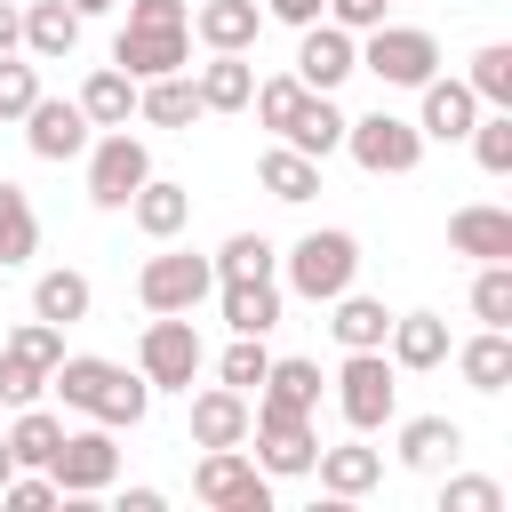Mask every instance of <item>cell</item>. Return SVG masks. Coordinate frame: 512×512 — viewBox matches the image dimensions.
Masks as SVG:
<instances>
[{
	"label": "cell",
	"instance_id": "6da1fadb",
	"mask_svg": "<svg viewBox=\"0 0 512 512\" xmlns=\"http://www.w3.org/2000/svg\"><path fill=\"white\" fill-rule=\"evenodd\" d=\"M48 384L64 392V408H80L88 424H112V432L144 424V408H152V384L128 376L120 360H96V352H64V360L48 368Z\"/></svg>",
	"mask_w": 512,
	"mask_h": 512
},
{
	"label": "cell",
	"instance_id": "7a4b0ae2",
	"mask_svg": "<svg viewBox=\"0 0 512 512\" xmlns=\"http://www.w3.org/2000/svg\"><path fill=\"white\" fill-rule=\"evenodd\" d=\"M200 368H208V352H200L192 312H152V328L136 336V376H144L152 392H192Z\"/></svg>",
	"mask_w": 512,
	"mask_h": 512
},
{
	"label": "cell",
	"instance_id": "3957f363",
	"mask_svg": "<svg viewBox=\"0 0 512 512\" xmlns=\"http://www.w3.org/2000/svg\"><path fill=\"white\" fill-rule=\"evenodd\" d=\"M192 496L216 504V512H272V472L248 448H208L192 464Z\"/></svg>",
	"mask_w": 512,
	"mask_h": 512
},
{
	"label": "cell",
	"instance_id": "277c9868",
	"mask_svg": "<svg viewBox=\"0 0 512 512\" xmlns=\"http://www.w3.org/2000/svg\"><path fill=\"white\" fill-rule=\"evenodd\" d=\"M352 272H360V240L352 232H304L296 248H288V288L296 296H312V304H328V296H344L352 288Z\"/></svg>",
	"mask_w": 512,
	"mask_h": 512
},
{
	"label": "cell",
	"instance_id": "5b68a950",
	"mask_svg": "<svg viewBox=\"0 0 512 512\" xmlns=\"http://www.w3.org/2000/svg\"><path fill=\"white\" fill-rule=\"evenodd\" d=\"M336 408H344L352 432L392 424V408H400V368H392L384 352H344V368H336Z\"/></svg>",
	"mask_w": 512,
	"mask_h": 512
},
{
	"label": "cell",
	"instance_id": "8992f818",
	"mask_svg": "<svg viewBox=\"0 0 512 512\" xmlns=\"http://www.w3.org/2000/svg\"><path fill=\"white\" fill-rule=\"evenodd\" d=\"M368 48H360V64L384 80V88H424L432 72H440V40L424 32V24H376V32H360Z\"/></svg>",
	"mask_w": 512,
	"mask_h": 512
},
{
	"label": "cell",
	"instance_id": "52a82bcc",
	"mask_svg": "<svg viewBox=\"0 0 512 512\" xmlns=\"http://www.w3.org/2000/svg\"><path fill=\"white\" fill-rule=\"evenodd\" d=\"M48 480L56 496H104L120 480V448H112V424H88V432H64L56 456H48Z\"/></svg>",
	"mask_w": 512,
	"mask_h": 512
},
{
	"label": "cell",
	"instance_id": "ba28073f",
	"mask_svg": "<svg viewBox=\"0 0 512 512\" xmlns=\"http://www.w3.org/2000/svg\"><path fill=\"white\" fill-rule=\"evenodd\" d=\"M344 152H352L368 176H408V168L424 160V136H416V120H400V112H368V120H344Z\"/></svg>",
	"mask_w": 512,
	"mask_h": 512
},
{
	"label": "cell",
	"instance_id": "9c48e42d",
	"mask_svg": "<svg viewBox=\"0 0 512 512\" xmlns=\"http://www.w3.org/2000/svg\"><path fill=\"white\" fill-rule=\"evenodd\" d=\"M248 440H256V464H264L272 480H296V472H312V456H320V432H312V416L256 408V400H248Z\"/></svg>",
	"mask_w": 512,
	"mask_h": 512
},
{
	"label": "cell",
	"instance_id": "30bf717a",
	"mask_svg": "<svg viewBox=\"0 0 512 512\" xmlns=\"http://www.w3.org/2000/svg\"><path fill=\"white\" fill-rule=\"evenodd\" d=\"M144 176H152V152H144V136H128V128H104V136H96V152H88V200H96V208H128Z\"/></svg>",
	"mask_w": 512,
	"mask_h": 512
},
{
	"label": "cell",
	"instance_id": "8fae6325",
	"mask_svg": "<svg viewBox=\"0 0 512 512\" xmlns=\"http://www.w3.org/2000/svg\"><path fill=\"white\" fill-rule=\"evenodd\" d=\"M136 296H144V312H192L200 296H216V264L192 248H168L136 272Z\"/></svg>",
	"mask_w": 512,
	"mask_h": 512
},
{
	"label": "cell",
	"instance_id": "7c38bea8",
	"mask_svg": "<svg viewBox=\"0 0 512 512\" xmlns=\"http://www.w3.org/2000/svg\"><path fill=\"white\" fill-rule=\"evenodd\" d=\"M112 64H120L128 80L184 72V64H192V24H120V40H112Z\"/></svg>",
	"mask_w": 512,
	"mask_h": 512
},
{
	"label": "cell",
	"instance_id": "4fadbf2b",
	"mask_svg": "<svg viewBox=\"0 0 512 512\" xmlns=\"http://www.w3.org/2000/svg\"><path fill=\"white\" fill-rule=\"evenodd\" d=\"M352 72H360V40H352L344 24H328V16H320V24H304V48H296V80H304L312 96H336Z\"/></svg>",
	"mask_w": 512,
	"mask_h": 512
},
{
	"label": "cell",
	"instance_id": "5bb4252c",
	"mask_svg": "<svg viewBox=\"0 0 512 512\" xmlns=\"http://www.w3.org/2000/svg\"><path fill=\"white\" fill-rule=\"evenodd\" d=\"M24 144H32V160H80V152H88V112L64 104V96H32Z\"/></svg>",
	"mask_w": 512,
	"mask_h": 512
},
{
	"label": "cell",
	"instance_id": "9a60e30c",
	"mask_svg": "<svg viewBox=\"0 0 512 512\" xmlns=\"http://www.w3.org/2000/svg\"><path fill=\"white\" fill-rule=\"evenodd\" d=\"M448 248L472 256V264H512V208H488V200L456 208L448 216Z\"/></svg>",
	"mask_w": 512,
	"mask_h": 512
},
{
	"label": "cell",
	"instance_id": "2e32d148",
	"mask_svg": "<svg viewBox=\"0 0 512 512\" xmlns=\"http://www.w3.org/2000/svg\"><path fill=\"white\" fill-rule=\"evenodd\" d=\"M200 112H248V96H256V64H248V48H208V64H200Z\"/></svg>",
	"mask_w": 512,
	"mask_h": 512
},
{
	"label": "cell",
	"instance_id": "e0dca14e",
	"mask_svg": "<svg viewBox=\"0 0 512 512\" xmlns=\"http://www.w3.org/2000/svg\"><path fill=\"white\" fill-rule=\"evenodd\" d=\"M384 360H392V368H440V360H448V320H440V312H392Z\"/></svg>",
	"mask_w": 512,
	"mask_h": 512
},
{
	"label": "cell",
	"instance_id": "ac0fdd59",
	"mask_svg": "<svg viewBox=\"0 0 512 512\" xmlns=\"http://www.w3.org/2000/svg\"><path fill=\"white\" fill-rule=\"evenodd\" d=\"M192 440L200 448H248V392H232V384L192 392Z\"/></svg>",
	"mask_w": 512,
	"mask_h": 512
},
{
	"label": "cell",
	"instance_id": "d6986e66",
	"mask_svg": "<svg viewBox=\"0 0 512 512\" xmlns=\"http://www.w3.org/2000/svg\"><path fill=\"white\" fill-rule=\"evenodd\" d=\"M472 120H480V96L464 88V80H424V112H416V136H440V144H456V136H472Z\"/></svg>",
	"mask_w": 512,
	"mask_h": 512
},
{
	"label": "cell",
	"instance_id": "ffe728a7",
	"mask_svg": "<svg viewBox=\"0 0 512 512\" xmlns=\"http://www.w3.org/2000/svg\"><path fill=\"white\" fill-rule=\"evenodd\" d=\"M128 216H136V232H144V240H176V232L192 224V192H184V184H168V176H144V184H136V200H128Z\"/></svg>",
	"mask_w": 512,
	"mask_h": 512
},
{
	"label": "cell",
	"instance_id": "44dd1931",
	"mask_svg": "<svg viewBox=\"0 0 512 512\" xmlns=\"http://www.w3.org/2000/svg\"><path fill=\"white\" fill-rule=\"evenodd\" d=\"M312 472H320V488H328L336 504H352V496H368V488L384 480V456H376V448H360V440H344V448H320V456H312Z\"/></svg>",
	"mask_w": 512,
	"mask_h": 512
},
{
	"label": "cell",
	"instance_id": "7402d4cb",
	"mask_svg": "<svg viewBox=\"0 0 512 512\" xmlns=\"http://www.w3.org/2000/svg\"><path fill=\"white\" fill-rule=\"evenodd\" d=\"M280 144H296L304 160H328V152H344V112H336L328 96H312V88H304V104L288 112V128H280Z\"/></svg>",
	"mask_w": 512,
	"mask_h": 512
},
{
	"label": "cell",
	"instance_id": "603a6c76",
	"mask_svg": "<svg viewBox=\"0 0 512 512\" xmlns=\"http://www.w3.org/2000/svg\"><path fill=\"white\" fill-rule=\"evenodd\" d=\"M216 296H224V328L232 336L280 328V280H216Z\"/></svg>",
	"mask_w": 512,
	"mask_h": 512
},
{
	"label": "cell",
	"instance_id": "cb8c5ba5",
	"mask_svg": "<svg viewBox=\"0 0 512 512\" xmlns=\"http://www.w3.org/2000/svg\"><path fill=\"white\" fill-rule=\"evenodd\" d=\"M456 448H464L456 416H408L400 424V464L408 472H440V464H456Z\"/></svg>",
	"mask_w": 512,
	"mask_h": 512
},
{
	"label": "cell",
	"instance_id": "d4e9b609",
	"mask_svg": "<svg viewBox=\"0 0 512 512\" xmlns=\"http://www.w3.org/2000/svg\"><path fill=\"white\" fill-rule=\"evenodd\" d=\"M72 104L88 112V128H128V112H136V80H128L120 64H96V72L80 80Z\"/></svg>",
	"mask_w": 512,
	"mask_h": 512
},
{
	"label": "cell",
	"instance_id": "484cf974",
	"mask_svg": "<svg viewBox=\"0 0 512 512\" xmlns=\"http://www.w3.org/2000/svg\"><path fill=\"white\" fill-rule=\"evenodd\" d=\"M88 304H96V288H88V272H72V264H56V272L32 280V320L72 328V320H88Z\"/></svg>",
	"mask_w": 512,
	"mask_h": 512
},
{
	"label": "cell",
	"instance_id": "4316f807",
	"mask_svg": "<svg viewBox=\"0 0 512 512\" xmlns=\"http://www.w3.org/2000/svg\"><path fill=\"white\" fill-rule=\"evenodd\" d=\"M256 408L312 416V408H320V360H272V368H264V384H256Z\"/></svg>",
	"mask_w": 512,
	"mask_h": 512
},
{
	"label": "cell",
	"instance_id": "83f0119b",
	"mask_svg": "<svg viewBox=\"0 0 512 512\" xmlns=\"http://www.w3.org/2000/svg\"><path fill=\"white\" fill-rule=\"evenodd\" d=\"M24 48H32L40 64H64V56L80 48V16H72L64 0H24Z\"/></svg>",
	"mask_w": 512,
	"mask_h": 512
},
{
	"label": "cell",
	"instance_id": "f1b7e54d",
	"mask_svg": "<svg viewBox=\"0 0 512 512\" xmlns=\"http://www.w3.org/2000/svg\"><path fill=\"white\" fill-rule=\"evenodd\" d=\"M192 32H200L208 48H256L264 8H256V0H200V8H192Z\"/></svg>",
	"mask_w": 512,
	"mask_h": 512
},
{
	"label": "cell",
	"instance_id": "f546056e",
	"mask_svg": "<svg viewBox=\"0 0 512 512\" xmlns=\"http://www.w3.org/2000/svg\"><path fill=\"white\" fill-rule=\"evenodd\" d=\"M136 112H144L152 128H192V120H200V88H192L184 72H160V80H136Z\"/></svg>",
	"mask_w": 512,
	"mask_h": 512
},
{
	"label": "cell",
	"instance_id": "4dcf8cb0",
	"mask_svg": "<svg viewBox=\"0 0 512 512\" xmlns=\"http://www.w3.org/2000/svg\"><path fill=\"white\" fill-rule=\"evenodd\" d=\"M256 184H264L272 200H288V208H304V200L320 192V160H304L296 144H272V152L256 160Z\"/></svg>",
	"mask_w": 512,
	"mask_h": 512
},
{
	"label": "cell",
	"instance_id": "1f68e13d",
	"mask_svg": "<svg viewBox=\"0 0 512 512\" xmlns=\"http://www.w3.org/2000/svg\"><path fill=\"white\" fill-rule=\"evenodd\" d=\"M456 376H464L472 392H504V384H512V336H504V328H480L472 344H456Z\"/></svg>",
	"mask_w": 512,
	"mask_h": 512
},
{
	"label": "cell",
	"instance_id": "d6a6232c",
	"mask_svg": "<svg viewBox=\"0 0 512 512\" xmlns=\"http://www.w3.org/2000/svg\"><path fill=\"white\" fill-rule=\"evenodd\" d=\"M328 304H336V320H328V328H336V344H344V352H384L392 312H384L376 296H352V288H344V296H328Z\"/></svg>",
	"mask_w": 512,
	"mask_h": 512
},
{
	"label": "cell",
	"instance_id": "836d02e7",
	"mask_svg": "<svg viewBox=\"0 0 512 512\" xmlns=\"http://www.w3.org/2000/svg\"><path fill=\"white\" fill-rule=\"evenodd\" d=\"M56 440H64V416H48V408H16V424H8V448H16V472H48V456H56Z\"/></svg>",
	"mask_w": 512,
	"mask_h": 512
},
{
	"label": "cell",
	"instance_id": "e575fe53",
	"mask_svg": "<svg viewBox=\"0 0 512 512\" xmlns=\"http://www.w3.org/2000/svg\"><path fill=\"white\" fill-rule=\"evenodd\" d=\"M208 264H216V280H272L280 248H272L264 232H232V240H224V248H216Z\"/></svg>",
	"mask_w": 512,
	"mask_h": 512
},
{
	"label": "cell",
	"instance_id": "d590c367",
	"mask_svg": "<svg viewBox=\"0 0 512 512\" xmlns=\"http://www.w3.org/2000/svg\"><path fill=\"white\" fill-rule=\"evenodd\" d=\"M32 248H40V216L16 184H0V264H32Z\"/></svg>",
	"mask_w": 512,
	"mask_h": 512
},
{
	"label": "cell",
	"instance_id": "8d00e7d4",
	"mask_svg": "<svg viewBox=\"0 0 512 512\" xmlns=\"http://www.w3.org/2000/svg\"><path fill=\"white\" fill-rule=\"evenodd\" d=\"M464 88H472V96H480L488 112H512V48H504V40H488V48L472 56Z\"/></svg>",
	"mask_w": 512,
	"mask_h": 512
},
{
	"label": "cell",
	"instance_id": "74e56055",
	"mask_svg": "<svg viewBox=\"0 0 512 512\" xmlns=\"http://www.w3.org/2000/svg\"><path fill=\"white\" fill-rule=\"evenodd\" d=\"M472 320H480V328H512V264H480V280H472Z\"/></svg>",
	"mask_w": 512,
	"mask_h": 512
},
{
	"label": "cell",
	"instance_id": "f35d334b",
	"mask_svg": "<svg viewBox=\"0 0 512 512\" xmlns=\"http://www.w3.org/2000/svg\"><path fill=\"white\" fill-rule=\"evenodd\" d=\"M264 368H272L264 336H232V344H224V360H216V376H224L232 392H256V384H264Z\"/></svg>",
	"mask_w": 512,
	"mask_h": 512
},
{
	"label": "cell",
	"instance_id": "ab89813d",
	"mask_svg": "<svg viewBox=\"0 0 512 512\" xmlns=\"http://www.w3.org/2000/svg\"><path fill=\"white\" fill-rule=\"evenodd\" d=\"M472 152L488 176H512V112H480L472 120Z\"/></svg>",
	"mask_w": 512,
	"mask_h": 512
},
{
	"label": "cell",
	"instance_id": "60d3db41",
	"mask_svg": "<svg viewBox=\"0 0 512 512\" xmlns=\"http://www.w3.org/2000/svg\"><path fill=\"white\" fill-rule=\"evenodd\" d=\"M40 384H48V368H40V360H24L16 344H0V400H8V408H32V400H40Z\"/></svg>",
	"mask_w": 512,
	"mask_h": 512
},
{
	"label": "cell",
	"instance_id": "b9f144b4",
	"mask_svg": "<svg viewBox=\"0 0 512 512\" xmlns=\"http://www.w3.org/2000/svg\"><path fill=\"white\" fill-rule=\"evenodd\" d=\"M248 104H256V120L280 136V128H288V112L304 104V80H296V72H280V80H256V96H248Z\"/></svg>",
	"mask_w": 512,
	"mask_h": 512
},
{
	"label": "cell",
	"instance_id": "7bdbcfd3",
	"mask_svg": "<svg viewBox=\"0 0 512 512\" xmlns=\"http://www.w3.org/2000/svg\"><path fill=\"white\" fill-rule=\"evenodd\" d=\"M440 512H504V488H496V480H480V472H464V480H448V488H440Z\"/></svg>",
	"mask_w": 512,
	"mask_h": 512
},
{
	"label": "cell",
	"instance_id": "ee69618b",
	"mask_svg": "<svg viewBox=\"0 0 512 512\" xmlns=\"http://www.w3.org/2000/svg\"><path fill=\"white\" fill-rule=\"evenodd\" d=\"M32 96H40V72H32V64H16V56H0V120H24V112H32Z\"/></svg>",
	"mask_w": 512,
	"mask_h": 512
},
{
	"label": "cell",
	"instance_id": "f6af8a7d",
	"mask_svg": "<svg viewBox=\"0 0 512 512\" xmlns=\"http://www.w3.org/2000/svg\"><path fill=\"white\" fill-rule=\"evenodd\" d=\"M8 344H16L24 360H40V368H56V360H64V328H56V320H24Z\"/></svg>",
	"mask_w": 512,
	"mask_h": 512
},
{
	"label": "cell",
	"instance_id": "bcb514c9",
	"mask_svg": "<svg viewBox=\"0 0 512 512\" xmlns=\"http://www.w3.org/2000/svg\"><path fill=\"white\" fill-rule=\"evenodd\" d=\"M0 504H8V512H48V504H56V480H48V472H8Z\"/></svg>",
	"mask_w": 512,
	"mask_h": 512
},
{
	"label": "cell",
	"instance_id": "7dc6e473",
	"mask_svg": "<svg viewBox=\"0 0 512 512\" xmlns=\"http://www.w3.org/2000/svg\"><path fill=\"white\" fill-rule=\"evenodd\" d=\"M384 8H392V0H328V24H344V32L360 40V32L384 24Z\"/></svg>",
	"mask_w": 512,
	"mask_h": 512
},
{
	"label": "cell",
	"instance_id": "c3c4849f",
	"mask_svg": "<svg viewBox=\"0 0 512 512\" xmlns=\"http://www.w3.org/2000/svg\"><path fill=\"white\" fill-rule=\"evenodd\" d=\"M264 16H280V24H296V32H304V24H320V16H328V0H264Z\"/></svg>",
	"mask_w": 512,
	"mask_h": 512
},
{
	"label": "cell",
	"instance_id": "681fc988",
	"mask_svg": "<svg viewBox=\"0 0 512 512\" xmlns=\"http://www.w3.org/2000/svg\"><path fill=\"white\" fill-rule=\"evenodd\" d=\"M16 40H24V8H16V0H0V56H8Z\"/></svg>",
	"mask_w": 512,
	"mask_h": 512
},
{
	"label": "cell",
	"instance_id": "f907efd6",
	"mask_svg": "<svg viewBox=\"0 0 512 512\" xmlns=\"http://www.w3.org/2000/svg\"><path fill=\"white\" fill-rule=\"evenodd\" d=\"M64 8H72V16H80V24H88V16H104V8H112V0H64Z\"/></svg>",
	"mask_w": 512,
	"mask_h": 512
},
{
	"label": "cell",
	"instance_id": "816d5d0a",
	"mask_svg": "<svg viewBox=\"0 0 512 512\" xmlns=\"http://www.w3.org/2000/svg\"><path fill=\"white\" fill-rule=\"evenodd\" d=\"M8 472H16V448H8V432H0V488H8Z\"/></svg>",
	"mask_w": 512,
	"mask_h": 512
}]
</instances>
